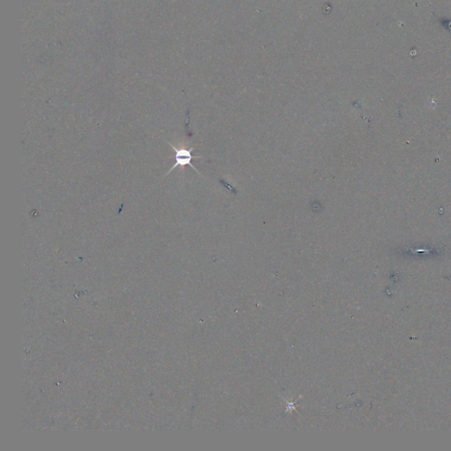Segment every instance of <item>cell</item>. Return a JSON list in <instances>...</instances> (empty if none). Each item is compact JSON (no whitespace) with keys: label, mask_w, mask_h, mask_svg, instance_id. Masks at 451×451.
<instances>
[{"label":"cell","mask_w":451,"mask_h":451,"mask_svg":"<svg viewBox=\"0 0 451 451\" xmlns=\"http://www.w3.org/2000/svg\"><path fill=\"white\" fill-rule=\"evenodd\" d=\"M168 144L169 145V147H172L174 151H175V160H176V162H175V164H174L172 168L168 170V172L165 175V176H168L169 173L172 172V170H174L177 167H181V168H183L185 166H190L198 174H200V173L198 172L197 168H195L193 165L191 164V161L193 159L202 158V156H193L191 154V152L194 150V147H191L190 149H185V148H180L179 149V148H176L175 146H173L172 144L169 143V142H168Z\"/></svg>","instance_id":"cell-1"}]
</instances>
